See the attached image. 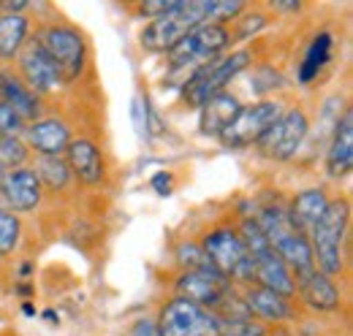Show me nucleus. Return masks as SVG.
Wrapping results in <instances>:
<instances>
[{"mask_svg": "<svg viewBox=\"0 0 353 336\" xmlns=\"http://www.w3.org/2000/svg\"><path fill=\"white\" fill-rule=\"evenodd\" d=\"M161 336H259L256 328L239 326V320H225L221 312L199 306L185 298H172L158 317Z\"/></svg>", "mask_w": 353, "mask_h": 336, "instance_id": "f257e3e1", "label": "nucleus"}, {"mask_svg": "<svg viewBox=\"0 0 353 336\" xmlns=\"http://www.w3.org/2000/svg\"><path fill=\"white\" fill-rule=\"evenodd\" d=\"M259 222V228L264 231L269 247L277 252V258L296 274L315 269V258H312V247L310 239L296 231L288 220V214L283 209H264L261 217H253Z\"/></svg>", "mask_w": 353, "mask_h": 336, "instance_id": "f03ea898", "label": "nucleus"}, {"mask_svg": "<svg viewBox=\"0 0 353 336\" xmlns=\"http://www.w3.org/2000/svg\"><path fill=\"white\" fill-rule=\"evenodd\" d=\"M207 17H210V0L176 3L174 11L152 19L141 30V46L150 52H172L190 30L207 25Z\"/></svg>", "mask_w": 353, "mask_h": 336, "instance_id": "7ed1b4c3", "label": "nucleus"}, {"mask_svg": "<svg viewBox=\"0 0 353 336\" xmlns=\"http://www.w3.org/2000/svg\"><path fill=\"white\" fill-rule=\"evenodd\" d=\"M348 201H334L329 204V209L323 211V217L315 222V228L307 233L312 258L321 266V271L326 277H334L343 271L345 260H343V242H345V231H348Z\"/></svg>", "mask_w": 353, "mask_h": 336, "instance_id": "20e7f679", "label": "nucleus"}, {"mask_svg": "<svg viewBox=\"0 0 353 336\" xmlns=\"http://www.w3.org/2000/svg\"><path fill=\"white\" fill-rule=\"evenodd\" d=\"M248 65H250V52H234L223 60H212V63L196 68V74L185 82V101L190 106L201 109L210 98H215L218 92H225V84L234 76H239Z\"/></svg>", "mask_w": 353, "mask_h": 336, "instance_id": "39448f33", "label": "nucleus"}, {"mask_svg": "<svg viewBox=\"0 0 353 336\" xmlns=\"http://www.w3.org/2000/svg\"><path fill=\"white\" fill-rule=\"evenodd\" d=\"M201 250L207 255L210 266L218 274H223L228 282L231 280H253V258L236 231L218 228V231L207 233Z\"/></svg>", "mask_w": 353, "mask_h": 336, "instance_id": "423d86ee", "label": "nucleus"}, {"mask_svg": "<svg viewBox=\"0 0 353 336\" xmlns=\"http://www.w3.org/2000/svg\"><path fill=\"white\" fill-rule=\"evenodd\" d=\"M280 114H283V109H280L277 101H261V103H253V106H242L239 114L231 120V125L225 127L218 138L228 149L253 147V144L261 141L266 130L277 123Z\"/></svg>", "mask_w": 353, "mask_h": 336, "instance_id": "0eeeda50", "label": "nucleus"}, {"mask_svg": "<svg viewBox=\"0 0 353 336\" xmlns=\"http://www.w3.org/2000/svg\"><path fill=\"white\" fill-rule=\"evenodd\" d=\"M228 41H231V39H228V30H225L223 25L207 22V25H199L196 30H190V33L176 43L172 52H166V54H169L172 68H188V65L201 68V65L212 63L223 49L228 46Z\"/></svg>", "mask_w": 353, "mask_h": 336, "instance_id": "6e6552de", "label": "nucleus"}, {"mask_svg": "<svg viewBox=\"0 0 353 336\" xmlns=\"http://www.w3.org/2000/svg\"><path fill=\"white\" fill-rule=\"evenodd\" d=\"M307 130H310V123L307 117H305V112H299V109L283 112L277 117V123L261 136L259 149H261V155L269 158V160H291L299 152Z\"/></svg>", "mask_w": 353, "mask_h": 336, "instance_id": "1a4fd4ad", "label": "nucleus"}, {"mask_svg": "<svg viewBox=\"0 0 353 336\" xmlns=\"http://www.w3.org/2000/svg\"><path fill=\"white\" fill-rule=\"evenodd\" d=\"M41 49L57 65L63 82H71L79 76V71L85 65V39L79 30H74L68 25H54L41 36Z\"/></svg>", "mask_w": 353, "mask_h": 336, "instance_id": "9d476101", "label": "nucleus"}, {"mask_svg": "<svg viewBox=\"0 0 353 336\" xmlns=\"http://www.w3.org/2000/svg\"><path fill=\"white\" fill-rule=\"evenodd\" d=\"M231 291V282L218 274L215 269H196V271H185L179 280H176V293L185 301H193L199 306H207V309H221L228 298Z\"/></svg>", "mask_w": 353, "mask_h": 336, "instance_id": "9b49d317", "label": "nucleus"}, {"mask_svg": "<svg viewBox=\"0 0 353 336\" xmlns=\"http://www.w3.org/2000/svg\"><path fill=\"white\" fill-rule=\"evenodd\" d=\"M0 198L8 211H33L41 204V182L30 168H11L3 176Z\"/></svg>", "mask_w": 353, "mask_h": 336, "instance_id": "f8f14e48", "label": "nucleus"}, {"mask_svg": "<svg viewBox=\"0 0 353 336\" xmlns=\"http://www.w3.org/2000/svg\"><path fill=\"white\" fill-rule=\"evenodd\" d=\"M22 76H25V84L36 95H46V92L57 90L63 82L57 65L49 60V54L41 49V43L28 46V52L22 54Z\"/></svg>", "mask_w": 353, "mask_h": 336, "instance_id": "ddd939ff", "label": "nucleus"}, {"mask_svg": "<svg viewBox=\"0 0 353 336\" xmlns=\"http://www.w3.org/2000/svg\"><path fill=\"white\" fill-rule=\"evenodd\" d=\"M351 168H353V112L345 109L343 117L334 125V136H332V144H329V152H326V171H329V176L340 179V176H348Z\"/></svg>", "mask_w": 353, "mask_h": 336, "instance_id": "4468645a", "label": "nucleus"}, {"mask_svg": "<svg viewBox=\"0 0 353 336\" xmlns=\"http://www.w3.org/2000/svg\"><path fill=\"white\" fill-rule=\"evenodd\" d=\"M296 282H299V295L302 301L318 309V312H334L340 306V291L337 285L332 282V277H326L323 271L318 269H310L296 274Z\"/></svg>", "mask_w": 353, "mask_h": 336, "instance_id": "2eb2a0df", "label": "nucleus"}, {"mask_svg": "<svg viewBox=\"0 0 353 336\" xmlns=\"http://www.w3.org/2000/svg\"><path fill=\"white\" fill-rule=\"evenodd\" d=\"M28 144L41 158H60L71 144V133L63 120H36L28 127Z\"/></svg>", "mask_w": 353, "mask_h": 336, "instance_id": "dca6fc26", "label": "nucleus"}, {"mask_svg": "<svg viewBox=\"0 0 353 336\" xmlns=\"http://www.w3.org/2000/svg\"><path fill=\"white\" fill-rule=\"evenodd\" d=\"M65 166L79 176V182L85 185H98L103 179V158L98 152V147L88 138H77L68 144L65 149Z\"/></svg>", "mask_w": 353, "mask_h": 336, "instance_id": "f3484780", "label": "nucleus"}, {"mask_svg": "<svg viewBox=\"0 0 353 336\" xmlns=\"http://www.w3.org/2000/svg\"><path fill=\"white\" fill-rule=\"evenodd\" d=\"M239 101L231 92H218L215 98H210L201 106V117H199V127L204 136H221L225 127L231 125V120L239 114Z\"/></svg>", "mask_w": 353, "mask_h": 336, "instance_id": "a211bd4d", "label": "nucleus"}, {"mask_svg": "<svg viewBox=\"0 0 353 336\" xmlns=\"http://www.w3.org/2000/svg\"><path fill=\"white\" fill-rule=\"evenodd\" d=\"M0 101L8 103L25 123H28V120L36 123V117H39V112H41L39 95H36L25 82H19L17 76H11V74H6V71L0 74Z\"/></svg>", "mask_w": 353, "mask_h": 336, "instance_id": "6ab92c4d", "label": "nucleus"}, {"mask_svg": "<svg viewBox=\"0 0 353 336\" xmlns=\"http://www.w3.org/2000/svg\"><path fill=\"white\" fill-rule=\"evenodd\" d=\"M326 209H329V198H326V193L321 187L318 190H305V193H299L294 198L291 211H288V220H291V225L296 231H302L307 236L310 231L315 228V222L323 217Z\"/></svg>", "mask_w": 353, "mask_h": 336, "instance_id": "aec40b11", "label": "nucleus"}, {"mask_svg": "<svg viewBox=\"0 0 353 336\" xmlns=\"http://www.w3.org/2000/svg\"><path fill=\"white\" fill-rule=\"evenodd\" d=\"M245 306H248L253 315H259V317H264V320H274V323L291 317V304H288V298L274 293V291H266L261 285L248 291Z\"/></svg>", "mask_w": 353, "mask_h": 336, "instance_id": "412c9836", "label": "nucleus"}, {"mask_svg": "<svg viewBox=\"0 0 353 336\" xmlns=\"http://www.w3.org/2000/svg\"><path fill=\"white\" fill-rule=\"evenodd\" d=\"M332 33H321V36H315L312 43L307 46V52H305V60H302V68H299V82L302 84H310L318 74H321V68L329 63V57H332Z\"/></svg>", "mask_w": 353, "mask_h": 336, "instance_id": "4be33fe9", "label": "nucleus"}, {"mask_svg": "<svg viewBox=\"0 0 353 336\" xmlns=\"http://www.w3.org/2000/svg\"><path fill=\"white\" fill-rule=\"evenodd\" d=\"M28 36V19L22 14H0V57H14Z\"/></svg>", "mask_w": 353, "mask_h": 336, "instance_id": "5701e85b", "label": "nucleus"}, {"mask_svg": "<svg viewBox=\"0 0 353 336\" xmlns=\"http://www.w3.org/2000/svg\"><path fill=\"white\" fill-rule=\"evenodd\" d=\"M36 176H39V182L46 185L49 190H63L68 185L71 171L65 166V160H60V158H41Z\"/></svg>", "mask_w": 353, "mask_h": 336, "instance_id": "b1692460", "label": "nucleus"}, {"mask_svg": "<svg viewBox=\"0 0 353 336\" xmlns=\"http://www.w3.org/2000/svg\"><path fill=\"white\" fill-rule=\"evenodd\" d=\"M19 217L14 211H8L6 207H0V258L11 255L19 244Z\"/></svg>", "mask_w": 353, "mask_h": 336, "instance_id": "393cba45", "label": "nucleus"}, {"mask_svg": "<svg viewBox=\"0 0 353 336\" xmlns=\"http://www.w3.org/2000/svg\"><path fill=\"white\" fill-rule=\"evenodd\" d=\"M25 160H28V147L19 138H0V166L11 171V168H22Z\"/></svg>", "mask_w": 353, "mask_h": 336, "instance_id": "a878e982", "label": "nucleus"}, {"mask_svg": "<svg viewBox=\"0 0 353 336\" xmlns=\"http://www.w3.org/2000/svg\"><path fill=\"white\" fill-rule=\"evenodd\" d=\"M25 127V120L8 106L0 101V138H17V133Z\"/></svg>", "mask_w": 353, "mask_h": 336, "instance_id": "bb28decb", "label": "nucleus"}, {"mask_svg": "<svg viewBox=\"0 0 353 336\" xmlns=\"http://www.w3.org/2000/svg\"><path fill=\"white\" fill-rule=\"evenodd\" d=\"M176 258H179V263H182L188 271H196V269H212L210 260H207V255H204V250L196 247V244H182V247L176 250Z\"/></svg>", "mask_w": 353, "mask_h": 336, "instance_id": "cd10ccee", "label": "nucleus"}, {"mask_svg": "<svg viewBox=\"0 0 353 336\" xmlns=\"http://www.w3.org/2000/svg\"><path fill=\"white\" fill-rule=\"evenodd\" d=\"M245 8V3H231V0H225V3H221V0H210V17H207V22L212 19V25H218V22H223V19H234L239 11Z\"/></svg>", "mask_w": 353, "mask_h": 336, "instance_id": "c85d7f7f", "label": "nucleus"}, {"mask_svg": "<svg viewBox=\"0 0 353 336\" xmlns=\"http://www.w3.org/2000/svg\"><path fill=\"white\" fill-rule=\"evenodd\" d=\"M131 114H133L136 133H139V136H150V106H147V98H141V95L133 98Z\"/></svg>", "mask_w": 353, "mask_h": 336, "instance_id": "c756f323", "label": "nucleus"}, {"mask_svg": "<svg viewBox=\"0 0 353 336\" xmlns=\"http://www.w3.org/2000/svg\"><path fill=\"white\" fill-rule=\"evenodd\" d=\"M133 336H161V331H158V326L152 320H139L133 326Z\"/></svg>", "mask_w": 353, "mask_h": 336, "instance_id": "7c9ffc66", "label": "nucleus"}, {"mask_svg": "<svg viewBox=\"0 0 353 336\" xmlns=\"http://www.w3.org/2000/svg\"><path fill=\"white\" fill-rule=\"evenodd\" d=\"M169 182H172V179H169L166 174H158V176L152 179V185L161 190V196H169Z\"/></svg>", "mask_w": 353, "mask_h": 336, "instance_id": "2f4dec72", "label": "nucleus"}, {"mask_svg": "<svg viewBox=\"0 0 353 336\" xmlns=\"http://www.w3.org/2000/svg\"><path fill=\"white\" fill-rule=\"evenodd\" d=\"M3 176H6V168L0 166V185H3Z\"/></svg>", "mask_w": 353, "mask_h": 336, "instance_id": "473e14b6", "label": "nucleus"}]
</instances>
